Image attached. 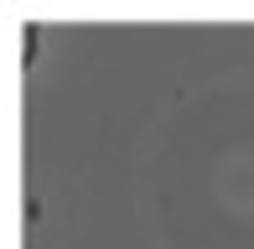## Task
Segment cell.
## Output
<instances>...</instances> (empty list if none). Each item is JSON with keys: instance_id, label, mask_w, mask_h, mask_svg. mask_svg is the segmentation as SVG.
I'll use <instances>...</instances> for the list:
<instances>
[{"instance_id": "1", "label": "cell", "mask_w": 254, "mask_h": 249, "mask_svg": "<svg viewBox=\"0 0 254 249\" xmlns=\"http://www.w3.org/2000/svg\"><path fill=\"white\" fill-rule=\"evenodd\" d=\"M37 42H42V31H37V26H26V67L37 62Z\"/></svg>"}]
</instances>
